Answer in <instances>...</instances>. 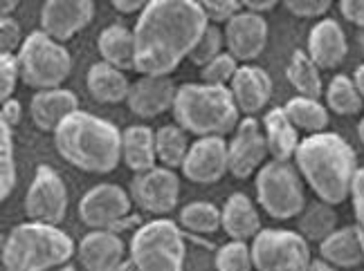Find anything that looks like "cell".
<instances>
[{"label": "cell", "mask_w": 364, "mask_h": 271, "mask_svg": "<svg viewBox=\"0 0 364 271\" xmlns=\"http://www.w3.org/2000/svg\"><path fill=\"white\" fill-rule=\"evenodd\" d=\"M340 11L348 23H353L358 27V30H364V0H342Z\"/></svg>", "instance_id": "7bdbcfd3"}, {"label": "cell", "mask_w": 364, "mask_h": 271, "mask_svg": "<svg viewBox=\"0 0 364 271\" xmlns=\"http://www.w3.org/2000/svg\"><path fill=\"white\" fill-rule=\"evenodd\" d=\"M23 32L21 25L14 21L11 16H3L0 18V54H18L23 48Z\"/></svg>", "instance_id": "ab89813d"}, {"label": "cell", "mask_w": 364, "mask_h": 271, "mask_svg": "<svg viewBox=\"0 0 364 271\" xmlns=\"http://www.w3.org/2000/svg\"><path fill=\"white\" fill-rule=\"evenodd\" d=\"M180 224L193 233H216L223 226V211L212 202H189L180 209Z\"/></svg>", "instance_id": "d6a6232c"}, {"label": "cell", "mask_w": 364, "mask_h": 271, "mask_svg": "<svg viewBox=\"0 0 364 271\" xmlns=\"http://www.w3.org/2000/svg\"><path fill=\"white\" fill-rule=\"evenodd\" d=\"M250 249L257 271H306L313 262L308 240L290 229H261Z\"/></svg>", "instance_id": "9c48e42d"}, {"label": "cell", "mask_w": 364, "mask_h": 271, "mask_svg": "<svg viewBox=\"0 0 364 271\" xmlns=\"http://www.w3.org/2000/svg\"><path fill=\"white\" fill-rule=\"evenodd\" d=\"M223 52H225V32L218 25H207V30L200 36L198 45L193 48L189 61L203 70L209 61H214Z\"/></svg>", "instance_id": "d590c367"}, {"label": "cell", "mask_w": 364, "mask_h": 271, "mask_svg": "<svg viewBox=\"0 0 364 271\" xmlns=\"http://www.w3.org/2000/svg\"><path fill=\"white\" fill-rule=\"evenodd\" d=\"M277 7V0H245L243 3V9L252 11V13H259V16H263L265 11H270Z\"/></svg>", "instance_id": "bcb514c9"}, {"label": "cell", "mask_w": 364, "mask_h": 271, "mask_svg": "<svg viewBox=\"0 0 364 271\" xmlns=\"http://www.w3.org/2000/svg\"><path fill=\"white\" fill-rule=\"evenodd\" d=\"M319 255L321 260H326L338 269H355L364 265V238L360 229L355 224L335 229L319 245Z\"/></svg>", "instance_id": "7402d4cb"}, {"label": "cell", "mask_w": 364, "mask_h": 271, "mask_svg": "<svg viewBox=\"0 0 364 271\" xmlns=\"http://www.w3.org/2000/svg\"><path fill=\"white\" fill-rule=\"evenodd\" d=\"M306 52L319 70L340 67L348 54V40L342 25L333 18L319 21L311 30V34H308Z\"/></svg>", "instance_id": "d6986e66"}, {"label": "cell", "mask_w": 364, "mask_h": 271, "mask_svg": "<svg viewBox=\"0 0 364 271\" xmlns=\"http://www.w3.org/2000/svg\"><path fill=\"white\" fill-rule=\"evenodd\" d=\"M77 253L75 240L59 226L21 222L9 231L3 245L5 271H52L68 265Z\"/></svg>", "instance_id": "5b68a950"}, {"label": "cell", "mask_w": 364, "mask_h": 271, "mask_svg": "<svg viewBox=\"0 0 364 271\" xmlns=\"http://www.w3.org/2000/svg\"><path fill=\"white\" fill-rule=\"evenodd\" d=\"M178 85L171 77H142L131 85L126 106L139 119H156L173 110Z\"/></svg>", "instance_id": "e0dca14e"}, {"label": "cell", "mask_w": 364, "mask_h": 271, "mask_svg": "<svg viewBox=\"0 0 364 271\" xmlns=\"http://www.w3.org/2000/svg\"><path fill=\"white\" fill-rule=\"evenodd\" d=\"M225 32V52H230L239 63L259 59L268 45V23L259 13L243 9L241 13L223 27Z\"/></svg>", "instance_id": "2e32d148"}, {"label": "cell", "mask_w": 364, "mask_h": 271, "mask_svg": "<svg viewBox=\"0 0 364 271\" xmlns=\"http://www.w3.org/2000/svg\"><path fill=\"white\" fill-rule=\"evenodd\" d=\"M306 271H338V267H333V265H328L326 260H313L311 265H308V269Z\"/></svg>", "instance_id": "7dc6e473"}, {"label": "cell", "mask_w": 364, "mask_h": 271, "mask_svg": "<svg viewBox=\"0 0 364 271\" xmlns=\"http://www.w3.org/2000/svg\"><path fill=\"white\" fill-rule=\"evenodd\" d=\"M358 43H360V50H362V54H364V30L358 32Z\"/></svg>", "instance_id": "f5cc1de1"}, {"label": "cell", "mask_w": 364, "mask_h": 271, "mask_svg": "<svg viewBox=\"0 0 364 271\" xmlns=\"http://www.w3.org/2000/svg\"><path fill=\"white\" fill-rule=\"evenodd\" d=\"M115 271H142V269H139V267H137V265H135L131 258H126V260H124V262H122V265H119Z\"/></svg>", "instance_id": "681fc988"}, {"label": "cell", "mask_w": 364, "mask_h": 271, "mask_svg": "<svg viewBox=\"0 0 364 271\" xmlns=\"http://www.w3.org/2000/svg\"><path fill=\"white\" fill-rule=\"evenodd\" d=\"M295 166L319 202L338 206L351 197L358 175V155L338 133L308 135L295 155Z\"/></svg>", "instance_id": "7a4b0ae2"}, {"label": "cell", "mask_w": 364, "mask_h": 271, "mask_svg": "<svg viewBox=\"0 0 364 271\" xmlns=\"http://www.w3.org/2000/svg\"><path fill=\"white\" fill-rule=\"evenodd\" d=\"M180 170L193 184H214L223 179L230 173L228 141L223 137L196 139Z\"/></svg>", "instance_id": "9a60e30c"}, {"label": "cell", "mask_w": 364, "mask_h": 271, "mask_svg": "<svg viewBox=\"0 0 364 271\" xmlns=\"http://www.w3.org/2000/svg\"><path fill=\"white\" fill-rule=\"evenodd\" d=\"M189 141L187 133L182 131L178 123L162 126L160 131H156V153H158V162L164 168H182L189 153Z\"/></svg>", "instance_id": "1f68e13d"}, {"label": "cell", "mask_w": 364, "mask_h": 271, "mask_svg": "<svg viewBox=\"0 0 364 271\" xmlns=\"http://www.w3.org/2000/svg\"><path fill=\"white\" fill-rule=\"evenodd\" d=\"M126 245L115 231H90L77 247L79 265L86 271H115L126 258Z\"/></svg>", "instance_id": "ac0fdd59"}, {"label": "cell", "mask_w": 364, "mask_h": 271, "mask_svg": "<svg viewBox=\"0 0 364 271\" xmlns=\"http://www.w3.org/2000/svg\"><path fill=\"white\" fill-rule=\"evenodd\" d=\"M335 226H338V213L333 211V206L326 202H315L308 204L299 216L297 233L308 240V245L311 242H319L321 245L335 231Z\"/></svg>", "instance_id": "4dcf8cb0"}, {"label": "cell", "mask_w": 364, "mask_h": 271, "mask_svg": "<svg viewBox=\"0 0 364 271\" xmlns=\"http://www.w3.org/2000/svg\"><path fill=\"white\" fill-rule=\"evenodd\" d=\"M185 255L182 231L166 218L139 224L129 245V258L142 271H182Z\"/></svg>", "instance_id": "8992f818"}, {"label": "cell", "mask_w": 364, "mask_h": 271, "mask_svg": "<svg viewBox=\"0 0 364 271\" xmlns=\"http://www.w3.org/2000/svg\"><path fill=\"white\" fill-rule=\"evenodd\" d=\"M97 50L102 54V61L113 65L122 72L135 70V36L126 25H108L97 36Z\"/></svg>", "instance_id": "4316f807"}, {"label": "cell", "mask_w": 364, "mask_h": 271, "mask_svg": "<svg viewBox=\"0 0 364 271\" xmlns=\"http://www.w3.org/2000/svg\"><path fill=\"white\" fill-rule=\"evenodd\" d=\"M173 119L185 133L196 137H225L236 131L241 110L230 88L207 83H185L178 88Z\"/></svg>", "instance_id": "277c9868"}, {"label": "cell", "mask_w": 364, "mask_h": 271, "mask_svg": "<svg viewBox=\"0 0 364 271\" xmlns=\"http://www.w3.org/2000/svg\"><path fill=\"white\" fill-rule=\"evenodd\" d=\"M228 153H230V175H234L236 179H250L265 166L270 150L263 135V128L255 117H245L236 126L234 137L228 144Z\"/></svg>", "instance_id": "4fadbf2b"}, {"label": "cell", "mask_w": 364, "mask_h": 271, "mask_svg": "<svg viewBox=\"0 0 364 271\" xmlns=\"http://www.w3.org/2000/svg\"><path fill=\"white\" fill-rule=\"evenodd\" d=\"M16 59L21 65V81L36 92L61 88V83L73 72L70 52L41 30L25 36Z\"/></svg>", "instance_id": "52a82bcc"}, {"label": "cell", "mask_w": 364, "mask_h": 271, "mask_svg": "<svg viewBox=\"0 0 364 271\" xmlns=\"http://www.w3.org/2000/svg\"><path fill=\"white\" fill-rule=\"evenodd\" d=\"M75 112H79V99L65 88L41 90L30 101V117L43 133H57V128Z\"/></svg>", "instance_id": "44dd1931"}, {"label": "cell", "mask_w": 364, "mask_h": 271, "mask_svg": "<svg viewBox=\"0 0 364 271\" xmlns=\"http://www.w3.org/2000/svg\"><path fill=\"white\" fill-rule=\"evenodd\" d=\"M239 61L234 59L230 52H223L214 61H209L200 70V79L207 85H218V88H230L236 72H239Z\"/></svg>", "instance_id": "8d00e7d4"}, {"label": "cell", "mask_w": 364, "mask_h": 271, "mask_svg": "<svg viewBox=\"0 0 364 271\" xmlns=\"http://www.w3.org/2000/svg\"><path fill=\"white\" fill-rule=\"evenodd\" d=\"M216 271H252L255 262H252V249L245 242L239 240H230L228 245H223L216 251L214 258Z\"/></svg>", "instance_id": "e575fe53"}, {"label": "cell", "mask_w": 364, "mask_h": 271, "mask_svg": "<svg viewBox=\"0 0 364 271\" xmlns=\"http://www.w3.org/2000/svg\"><path fill=\"white\" fill-rule=\"evenodd\" d=\"M16 5H18V3H14V0H9V3L5 0V3H3V16H9V11L16 9Z\"/></svg>", "instance_id": "f907efd6"}, {"label": "cell", "mask_w": 364, "mask_h": 271, "mask_svg": "<svg viewBox=\"0 0 364 271\" xmlns=\"http://www.w3.org/2000/svg\"><path fill=\"white\" fill-rule=\"evenodd\" d=\"M205 16L209 21V25H223V23H230L236 13L243 11V3H239V0H205V3H200Z\"/></svg>", "instance_id": "f35d334b"}, {"label": "cell", "mask_w": 364, "mask_h": 271, "mask_svg": "<svg viewBox=\"0 0 364 271\" xmlns=\"http://www.w3.org/2000/svg\"><path fill=\"white\" fill-rule=\"evenodd\" d=\"M23 117V106L18 99H9V101L3 104V115H0V121H5L9 128H16L21 123Z\"/></svg>", "instance_id": "ee69618b"}, {"label": "cell", "mask_w": 364, "mask_h": 271, "mask_svg": "<svg viewBox=\"0 0 364 271\" xmlns=\"http://www.w3.org/2000/svg\"><path fill=\"white\" fill-rule=\"evenodd\" d=\"M122 162L133 170L135 175L149 173L158 164L156 153V131L149 126H129L122 133Z\"/></svg>", "instance_id": "603a6c76"}, {"label": "cell", "mask_w": 364, "mask_h": 271, "mask_svg": "<svg viewBox=\"0 0 364 271\" xmlns=\"http://www.w3.org/2000/svg\"><path fill=\"white\" fill-rule=\"evenodd\" d=\"M263 135L268 141V150L272 162H290L297 155V148L301 144L299 131L282 108H272L268 115L263 117Z\"/></svg>", "instance_id": "d4e9b609"}, {"label": "cell", "mask_w": 364, "mask_h": 271, "mask_svg": "<svg viewBox=\"0 0 364 271\" xmlns=\"http://www.w3.org/2000/svg\"><path fill=\"white\" fill-rule=\"evenodd\" d=\"M21 81V65L16 54H0V101H9L14 99L16 83Z\"/></svg>", "instance_id": "74e56055"}, {"label": "cell", "mask_w": 364, "mask_h": 271, "mask_svg": "<svg viewBox=\"0 0 364 271\" xmlns=\"http://www.w3.org/2000/svg\"><path fill=\"white\" fill-rule=\"evenodd\" d=\"M129 195L139 211L164 218L178 206L180 177L171 168L156 166L153 170H149V173H139L133 177Z\"/></svg>", "instance_id": "7c38bea8"}, {"label": "cell", "mask_w": 364, "mask_h": 271, "mask_svg": "<svg viewBox=\"0 0 364 271\" xmlns=\"http://www.w3.org/2000/svg\"><path fill=\"white\" fill-rule=\"evenodd\" d=\"M95 3L90 0H48L41 7V32L57 43L70 40L92 23Z\"/></svg>", "instance_id": "5bb4252c"}, {"label": "cell", "mask_w": 364, "mask_h": 271, "mask_svg": "<svg viewBox=\"0 0 364 271\" xmlns=\"http://www.w3.org/2000/svg\"><path fill=\"white\" fill-rule=\"evenodd\" d=\"M331 0H288L286 9L297 18H321L331 11Z\"/></svg>", "instance_id": "60d3db41"}, {"label": "cell", "mask_w": 364, "mask_h": 271, "mask_svg": "<svg viewBox=\"0 0 364 271\" xmlns=\"http://www.w3.org/2000/svg\"><path fill=\"white\" fill-rule=\"evenodd\" d=\"M113 5L119 13H142L144 11V7H146V3H142V0H113Z\"/></svg>", "instance_id": "f6af8a7d"}, {"label": "cell", "mask_w": 364, "mask_h": 271, "mask_svg": "<svg viewBox=\"0 0 364 271\" xmlns=\"http://www.w3.org/2000/svg\"><path fill=\"white\" fill-rule=\"evenodd\" d=\"M353 81H355L358 90H360V94H362V99H364V63H360V65L355 67V72H353Z\"/></svg>", "instance_id": "c3c4849f"}, {"label": "cell", "mask_w": 364, "mask_h": 271, "mask_svg": "<svg viewBox=\"0 0 364 271\" xmlns=\"http://www.w3.org/2000/svg\"><path fill=\"white\" fill-rule=\"evenodd\" d=\"M54 148L83 173L106 175L122 162V131L108 119L79 110L57 128Z\"/></svg>", "instance_id": "3957f363"}, {"label": "cell", "mask_w": 364, "mask_h": 271, "mask_svg": "<svg viewBox=\"0 0 364 271\" xmlns=\"http://www.w3.org/2000/svg\"><path fill=\"white\" fill-rule=\"evenodd\" d=\"M324 99H326L328 112H335V115H340V117H353L364 108V99L358 90L353 77H346V74H335L331 79V83L324 90Z\"/></svg>", "instance_id": "f546056e"}, {"label": "cell", "mask_w": 364, "mask_h": 271, "mask_svg": "<svg viewBox=\"0 0 364 271\" xmlns=\"http://www.w3.org/2000/svg\"><path fill=\"white\" fill-rule=\"evenodd\" d=\"M133 199L117 184H97L83 193L79 202V218L92 231H122L126 226L139 224L137 216H131Z\"/></svg>", "instance_id": "30bf717a"}, {"label": "cell", "mask_w": 364, "mask_h": 271, "mask_svg": "<svg viewBox=\"0 0 364 271\" xmlns=\"http://www.w3.org/2000/svg\"><path fill=\"white\" fill-rule=\"evenodd\" d=\"M52 271H77L73 265H63V267H59V269H52Z\"/></svg>", "instance_id": "db71d44e"}, {"label": "cell", "mask_w": 364, "mask_h": 271, "mask_svg": "<svg viewBox=\"0 0 364 271\" xmlns=\"http://www.w3.org/2000/svg\"><path fill=\"white\" fill-rule=\"evenodd\" d=\"M358 137H360V141L364 144V117H362L360 123H358Z\"/></svg>", "instance_id": "816d5d0a"}, {"label": "cell", "mask_w": 364, "mask_h": 271, "mask_svg": "<svg viewBox=\"0 0 364 271\" xmlns=\"http://www.w3.org/2000/svg\"><path fill=\"white\" fill-rule=\"evenodd\" d=\"M351 199H353V211H355V226L364 238V168H358V175L353 179V189H351Z\"/></svg>", "instance_id": "b9f144b4"}, {"label": "cell", "mask_w": 364, "mask_h": 271, "mask_svg": "<svg viewBox=\"0 0 364 271\" xmlns=\"http://www.w3.org/2000/svg\"><path fill=\"white\" fill-rule=\"evenodd\" d=\"M86 85L97 104H126L133 83L126 79L122 70L104 61H97L88 70Z\"/></svg>", "instance_id": "484cf974"}, {"label": "cell", "mask_w": 364, "mask_h": 271, "mask_svg": "<svg viewBox=\"0 0 364 271\" xmlns=\"http://www.w3.org/2000/svg\"><path fill=\"white\" fill-rule=\"evenodd\" d=\"M207 16L196 0H151L135 23V72L169 77L191 56L207 30Z\"/></svg>", "instance_id": "6da1fadb"}, {"label": "cell", "mask_w": 364, "mask_h": 271, "mask_svg": "<svg viewBox=\"0 0 364 271\" xmlns=\"http://www.w3.org/2000/svg\"><path fill=\"white\" fill-rule=\"evenodd\" d=\"M230 92L236 106L245 117H255L272 96V79L263 67L257 65H241L234 81L230 83Z\"/></svg>", "instance_id": "ffe728a7"}, {"label": "cell", "mask_w": 364, "mask_h": 271, "mask_svg": "<svg viewBox=\"0 0 364 271\" xmlns=\"http://www.w3.org/2000/svg\"><path fill=\"white\" fill-rule=\"evenodd\" d=\"M286 79L292 88L297 90V96L319 99L324 94V83H321L319 67L313 63V59L304 50H295L290 54V61L286 67Z\"/></svg>", "instance_id": "f1b7e54d"}, {"label": "cell", "mask_w": 364, "mask_h": 271, "mask_svg": "<svg viewBox=\"0 0 364 271\" xmlns=\"http://www.w3.org/2000/svg\"><path fill=\"white\" fill-rule=\"evenodd\" d=\"M284 112L297 131H304L308 135L326 133L328 121H331L328 108H326V104H319V99L292 96L284 104Z\"/></svg>", "instance_id": "83f0119b"}, {"label": "cell", "mask_w": 364, "mask_h": 271, "mask_svg": "<svg viewBox=\"0 0 364 271\" xmlns=\"http://www.w3.org/2000/svg\"><path fill=\"white\" fill-rule=\"evenodd\" d=\"M68 211V189L63 177L48 164L36 168V175L25 195V213L32 222L59 226Z\"/></svg>", "instance_id": "8fae6325"}, {"label": "cell", "mask_w": 364, "mask_h": 271, "mask_svg": "<svg viewBox=\"0 0 364 271\" xmlns=\"http://www.w3.org/2000/svg\"><path fill=\"white\" fill-rule=\"evenodd\" d=\"M16 189V160H14V128L0 121V199Z\"/></svg>", "instance_id": "836d02e7"}, {"label": "cell", "mask_w": 364, "mask_h": 271, "mask_svg": "<svg viewBox=\"0 0 364 271\" xmlns=\"http://www.w3.org/2000/svg\"><path fill=\"white\" fill-rule=\"evenodd\" d=\"M304 177L290 162H268L257 173L259 206L274 220H292L304 213Z\"/></svg>", "instance_id": "ba28073f"}, {"label": "cell", "mask_w": 364, "mask_h": 271, "mask_svg": "<svg viewBox=\"0 0 364 271\" xmlns=\"http://www.w3.org/2000/svg\"><path fill=\"white\" fill-rule=\"evenodd\" d=\"M223 211V231L230 240H255L261 231V218L257 204L245 193H234L228 197Z\"/></svg>", "instance_id": "cb8c5ba5"}]
</instances>
